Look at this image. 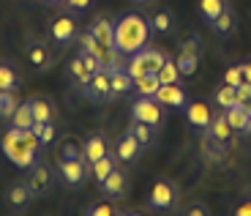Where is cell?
Listing matches in <instances>:
<instances>
[{
  "label": "cell",
  "mask_w": 251,
  "mask_h": 216,
  "mask_svg": "<svg viewBox=\"0 0 251 216\" xmlns=\"http://www.w3.org/2000/svg\"><path fill=\"white\" fill-rule=\"evenodd\" d=\"M0 145H3V153H6V159H11L17 167H22V170H27V167L36 164V153L30 151V148L22 142V134H19V129H8L6 134H3V140H0Z\"/></svg>",
  "instance_id": "cell-2"
},
{
  "label": "cell",
  "mask_w": 251,
  "mask_h": 216,
  "mask_svg": "<svg viewBox=\"0 0 251 216\" xmlns=\"http://www.w3.org/2000/svg\"><path fill=\"white\" fill-rule=\"evenodd\" d=\"M79 57H82V63L88 66V71H93V74H96V71H101V63L90 55V52H79Z\"/></svg>",
  "instance_id": "cell-40"
},
{
  "label": "cell",
  "mask_w": 251,
  "mask_h": 216,
  "mask_svg": "<svg viewBox=\"0 0 251 216\" xmlns=\"http://www.w3.org/2000/svg\"><path fill=\"white\" fill-rule=\"evenodd\" d=\"M240 69H243V82H249V85H251V63H243Z\"/></svg>",
  "instance_id": "cell-44"
},
{
  "label": "cell",
  "mask_w": 251,
  "mask_h": 216,
  "mask_svg": "<svg viewBox=\"0 0 251 216\" xmlns=\"http://www.w3.org/2000/svg\"><path fill=\"white\" fill-rule=\"evenodd\" d=\"M235 107L251 109V85L249 82H240L238 88H235Z\"/></svg>",
  "instance_id": "cell-29"
},
{
  "label": "cell",
  "mask_w": 251,
  "mask_h": 216,
  "mask_svg": "<svg viewBox=\"0 0 251 216\" xmlns=\"http://www.w3.org/2000/svg\"><path fill=\"white\" fill-rule=\"evenodd\" d=\"M137 3H148V0H137Z\"/></svg>",
  "instance_id": "cell-49"
},
{
  "label": "cell",
  "mask_w": 251,
  "mask_h": 216,
  "mask_svg": "<svg viewBox=\"0 0 251 216\" xmlns=\"http://www.w3.org/2000/svg\"><path fill=\"white\" fill-rule=\"evenodd\" d=\"M164 60H167V57L158 50H139L137 55H131V60L126 66V74L131 77V80H139V77H145V74H158Z\"/></svg>",
  "instance_id": "cell-3"
},
{
  "label": "cell",
  "mask_w": 251,
  "mask_h": 216,
  "mask_svg": "<svg viewBox=\"0 0 251 216\" xmlns=\"http://www.w3.org/2000/svg\"><path fill=\"white\" fill-rule=\"evenodd\" d=\"M172 203H175V189H172L167 181H158L151 191V208L164 211V208H170Z\"/></svg>",
  "instance_id": "cell-10"
},
{
  "label": "cell",
  "mask_w": 251,
  "mask_h": 216,
  "mask_svg": "<svg viewBox=\"0 0 251 216\" xmlns=\"http://www.w3.org/2000/svg\"><path fill=\"white\" fill-rule=\"evenodd\" d=\"M148 38H151V22L139 14H126L115 25V50L120 55H137L139 50H145Z\"/></svg>",
  "instance_id": "cell-1"
},
{
  "label": "cell",
  "mask_w": 251,
  "mask_h": 216,
  "mask_svg": "<svg viewBox=\"0 0 251 216\" xmlns=\"http://www.w3.org/2000/svg\"><path fill=\"white\" fill-rule=\"evenodd\" d=\"M183 50H186V52H197V38H191V41H186V44H183Z\"/></svg>",
  "instance_id": "cell-46"
},
{
  "label": "cell",
  "mask_w": 251,
  "mask_h": 216,
  "mask_svg": "<svg viewBox=\"0 0 251 216\" xmlns=\"http://www.w3.org/2000/svg\"><path fill=\"white\" fill-rule=\"evenodd\" d=\"M186 112H188V123L197 126V129H207V126H210V121H213L210 107H207L205 102H191Z\"/></svg>",
  "instance_id": "cell-11"
},
{
  "label": "cell",
  "mask_w": 251,
  "mask_h": 216,
  "mask_svg": "<svg viewBox=\"0 0 251 216\" xmlns=\"http://www.w3.org/2000/svg\"><path fill=\"white\" fill-rule=\"evenodd\" d=\"M38 140H41V145H47V142L55 140V126H50V123H44V129H41V134H38Z\"/></svg>",
  "instance_id": "cell-41"
},
{
  "label": "cell",
  "mask_w": 251,
  "mask_h": 216,
  "mask_svg": "<svg viewBox=\"0 0 251 216\" xmlns=\"http://www.w3.org/2000/svg\"><path fill=\"white\" fill-rule=\"evenodd\" d=\"M188 216H207V211L202 208V205H194V208L188 211Z\"/></svg>",
  "instance_id": "cell-45"
},
{
  "label": "cell",
  "mask_w": 251,
  "mask_h": 216,
  "mask_svg": "<svg viewBox=\"0 0 251 216\" xmlns=\"http://www.w3.org/2000/svg\"><path fill=\"white\" fill-rule=\"evenodd\" d=\"M69 71H71V77H74V80H79V85H82V88H85V85H88L90 80H93V71H88V66L82 63V57L71 60Z\"/></svg>",
  "instance_id": "cell-25"
},
{
  "label": "cell",
  "mask_w": 251,
  "mask_h": 216,
  "mask_svg": "<svg viewBox=\"0 0 251 216\" xmlns=\"http://www.w3.org/2000/svg\"><path fill=\"white\" fill-rule=\"evenodd\" d=\"M8 200H11V205H17V208H22V205H27V200H30V189L25 186H14L11 191H8Z\"/></svg>",
  "instance_id": "cell-31"
},
{
  "label": "cell",
  "mask_w": 251,
  "mask_h": 216,
  "mask_svg": "<svg viewBox=\"0 0 251 216\" xmlns=\"http://www.w3.org/2000/svg\"><path fill=\"white\" fill-rule=\"evenodd\" d=\"M131 115H134V121H142V123H148V126L156 129L158 123H161V104H158L156 99L139 96L137 102H134V107H131Z\"/></svg>",
  "instance_id": "cell-5"
},
{
  "label": "cell",
  "mask_w": 251,
  "mask_h": 216,
  "mask_svg": "<svg viewBox=\"0 0 251 216\" xmlns=\"http://www.w3.org/2000/svg\"><path fill=\"white\" fill-rule=\"evenodd\" d=\"M246 132H251V118H249V126H246Z\"/></svg>",
  "instance_id": "cell-48"
},
{
  "label": "cell",
  "mask_w": 251,
  "mask_h": 216,
  "mask_svg": "<svg viewBox=\"0 0 251 216\" xmlns=\"http://www.w3.org/2000/svg\"><path fill=\"white\" fill-rule=\"evenodd\" d=\"M19 134H22V142H25V145L30 148L33 153H38V148H41V140H38V134L33 132V129H19Z\"/></svg>",
  "instance_id": "cell-35"
},
{
  "label": "cell",
  "mask_w": 251,
  "mask_h": 216,
  "mask_svg": "<svg viewBox=\"0 0 251 216\" xmlns=\"http://www.w3.org/2000/svg\"><path fill=\"white\" fill-rule=\"evenodd\" d=\"M50 186H52L50 170L44 164H36L33 172L27 175V189H30V194H44V191H50Z\"/></svg>",
  "instance_id": "cell-8"
},
{
  "label": "cell",
  "mask_w": 251,
  "mask_h": 216,
  "mask_svg": "<svg viewBox=\"0 0 251 216\" xmlns=\"http://www.w3.org/2000/svg\"><path fill=\"white\" fill-rule=\"evenodd\" d=\"M216 104H219L221 109L235 107V88H232V85H224V88L216 93Z\"/></svg>",
  "instance_id": "cell-32"
},
{
  "label": "cell",
  "mask_w": 251,
  "mask_h": 216,
  "mask_svg": "<svg viewBox=\"0 0 251 216\" xmlns=\"http://www.w3.org/2000/svg\"><path fill=\"white\" fill-rule=\"evenodd\" d=\"M27 57H30V63L38 66V69H44L47 66V50L44 47H33V50L27 52Z\"/></svg>",
  "instance_id": "cell-37"
},
{
  "label": "cell",
  "mask_w": 251,
  "mask_h": 216,
  "mask_svg": "<svg viewBox=\"0 0 251 216\" xmlns=\"http://www.w3.org/2000/svg\"><path fill=\"white\" fill-rule=\"evenodd\" d=\"M153 27H156V30H170L172 27V17L170 14H156V17H153Z\"/></svg>",
  "instance_id": "cell-38"
},
{
  "label": "cell",
  "mask_w": 251,
  "mask_h": 216,
  "mask_svg": "<svg viewBox=\"0 0 251 216\" xmlns=\"http://www.w3.org/2000/svg\"><path fill=\"white\" fill-rule=\"evenodd\" d=\"M74 36H76L74 19H69V17H57L55 22H52V38H55V41L66 44V41H71Z\"/></svg>",
  "instance_id": "cell-13"
},
{
  "label": "cell",
  "mask_w": 251,
  "mask_h": 216,
  "mask_svg": "<svg viewBox=\"0 0 251 216\" xmlns=\"http://www.w3.org/2000/svg\"><path fill=\"white\" fill-rule=\"evenodd\" d=\"M123 186H126V178H123V172H118V170H112L107 178L101 181V189L107 191V194H120Z\"/></svg>",
  "instance_id": "cell-22"
},
{
  "label": "cell",
  "mask_w": 251,
  "mask_h": 216,
  "mask_svg": "<svg viewBox=\"0 0 251 216\" xmlns=\"http://www.w3.org/2000/svg\"><path fill=\"white\" fill-rule=\"evenodd\" d=\"M213 25H216V30H219V33H229V30H232V25H235L232 11H229V8H224V11L213 19Z\"/></svg>",
  "instance_id": "cell-33"
},
{
  "label": "cell",
  "mask_w": 251,
  "mask_h": 216,
  "mask_svg": "<svg viewBox=\"0 0 251 216\" xmlns=\"http://www.w3.org/2000/svg\"><path fill=\"white\" fill-rule=\"evenodd\" d=\"M0 90H17V74L8 66H0Z\"/></svg>",
  "instance_id": "cell-34"
},
{
  "label": "cell",
  "mask_w": 251,
  "mask_h": 216,
  "mask_svg": "<svg viewBox=\"0 0 251 216\" xmlns=\"http://www.w3.org/2000/svg\"><path fill=\"white\" fill-rule=\"evenodd\" d=\"M249 112H251V109H249Z\"/></svg>",
  "instance_id": "cell-51"
},
{
  "label": "cell",
  "mask_w": 251,
  "mask_h": 216,
  "mask_svg": "<svg viewBox=\"0 0 251 216\" xmlns=\"http://www.w3.org/2000/svg\"><path fill=\"white\" fill-rule=\"evenodd\" d=\"M158 88H161L158 74H145V77H139V80H134V90H137L139 96H145V99H153V96L158 93Z\"/></svg>",
  "instance_id": "cell-15"
},
{
  "label": "cell",
  "mask_w": 251,
  "mask_h": 216,
  "mask_svg": "<svg viewBox=\"0 0 251 216\" xmlns=\"http://www.w3.org/2000/svg\"><path fill=\"white\" fill-rule=\"evenodd\" d=\"M177 69H180V74H194L197 71V66H200V60H197V52H186V50H180V55H177Z\"/></svg>",
  "instance_id": "cell-23"
},
{
  "label": "cell",
  "mask_w": 251,
  "mask_h": 216,
  "mask_svg": "<svg viewBox=\"0 0 251 216\" xmlns=\"http://www.w3.org/2000/svg\"><path fill=\"white\" fill-rule=\"evenodd\" d=\"M153 99H156L161 107H183V104H186V93H183V88H177V85H161Z\"/></svg>",
  "instance_id": "cell-9"
},
{
  "label": "cell",
  "mask_w": 251,
  "mask_h": 216,
  "mask_svg": "<svg viewBox=\"0 0 251 216\" xmlns=\"http://www.w3.org/2000/svg\"><path fill=\"white\" fill-rule=\"evenodd\" d=\"M85 96L93 99V102H107L112 96V80H109V69H101L93 74L88 85H85Z\"/></svg>",
  "instance_id": "cell-6"
},
{
  "label": "cell",
  "mask_w": 251,
  "mask_h": 216,
  "mask_svg": "<svg viewBox=\"0 0 251 216\" xmlns=\"http://www.w3.org/2000/svg\"><path fill=\"white\" fill-rule=\"evenodd\" d=\"M131 134L137 137L139 145H151L153 142V126H148V123H142V121H134Z\"/></svg>",
  "instance_id": "cell-28"
},
{
  "label": "cell",
  "mask_w": 251,
  "mask_h": 216,
  "mask_svg": "<svg viewBox=\"0 0 251 216\" xmlns=\"http://www.w3.org/2000/svg\"><path fill=\"white\" fill-rule=\"evenodd\" d=\"M11 121H14V129H30L33 126V107H30V102L19 104V107L14 109Z\"/></svg>",
  "instance_id": "cell-20"
},
{
  "label": "cell",
  "mask_w": 251,
  "mask_h": 216,
  "mask_svg": "<svg viewBox=\"0 0 251 216\" xmlns=\"http://www.w3.org/2000/svg\"><path fill=\"white\" fill-rule=\"evenodd\" d=\"M224 0H200V11H202V17L205 19H210L213 22L216 17H219L221 11H224Z\"/></svg>",
  "instance_id": "cell-26"
},
{
  "label": "cell",
  "mask_w": 251,
  "mask_h": 216,
  "mask_svg": "<svg viewBox=\"0 0 251 216\" xmlns=\"http://www.w3.org/2000/svg\"><path fill=\"white\" fill-rule=\"evenodd\" d=\"M90 33H93V38L99 41L101 47H107V50H115V25L109 22V19H99V22H93Z\"/></svg>",
  "instance_id": "cell-12"
},
{
  "label": "cell",
  "mask_w": 251,
  "mask_h": 216,
  "mask_svg": "<svg viewBox=\"0 0 251 216\" xmlns=\"http://www.w3.org/2000/svg\"><path fill=\"white\" fill-rule=\"evenodd\" d=\"M134 216H139V214H134Z\"/></svg>",
  "instance_id": "cell-50"
},
{
  "label": "cell",
  "mask_w": 251,
  "mask_h": 216,
  "mask_svg": "<svg viewBox=\"0 0 251 216\" xmlns=\"http://www.w3.org/2000/svg\"><path fill=\"white\" fill-rule=\"evenodd\" d=\"M17 107L19 104L14 99V90H0V118H11Z\"/></svg>",
  "instance_id": "cell-27"
},
{
  "label": "cell",
  "mask_w": 251,
  "mask_h": 216,
  "mask_svg": "<svg viewBox=\"0 0 251 216\" xmlns=\"http://www.w3.org/2000/svg\"><path fill=\"white\" fill-rule=\"evenodd\" d=\"M82 156L93 164V162H99L101 156H107V142L101 140V137H88V142H85V148H82Z\"/></svg>",
  "instance_id": "cell-17"
},
{
  "label": "cell",
  "mask_w": 251,
  "mask_h": 216,
  "mask_svg": "<svg viewBox=\"0 0 251 216\" xmlns=\"http://www.w3.org/2000/svg\"><path fill=\"white\" fill-rule=\"evenodd\" d=\"M158 80H161V85H177V80H180V69H177L175 60H164V66L158 69Z\"/></svg>",
  "instance_id": "cell-21"
},
{
  "label": "cell",
  "mask_w": 251,
  "mask_h": 216,
  "mask_svg": "<svg viewBox=\"0 0 251 216\" xmlns=\"http://www.w3.org/2000/svg\"><path fill=\"white\" fill-rule=\"evenodd\" d=\"M240 82H243V69H240V66H232V69L224 71V85H232V88H238Z\"/></svg>",
  "instance_id": "cell-36"
},
{
  "label": "cell",
  "mask_w": 251,
  "mask_h": 216,
  "mask_svg": "<svg viewBox=\"0 0 251 216\" xmlns=\"http://www.w3.org/2000/svg\"><path fill=\"white\" fill-rule=\"evenodd\" d=\"M210 137H213L216 142H226L229 137H232V126L226 123V115L221 112V115H213V121H210Z\"/></svg>",
  "instance_id": "cell-16"
},
{
  "label": "cell",
  "mask_w": 251,
  "mask_h": 216,
  "mask_svg": "<svg viewBox=\"0 0 251 216\" xmlns=\"http://www.w3.org/2000/svg\"><path fill=\"white\" fill-rule=\"evenodd\" d=\"M112 170H115V159H109V156H101L99 162H93V175L99 178V184L107 178Z\"/></svg>",
  "instance_id": "cell-30"
},
{
  "label": "cell",
  "mask_w": 251,
  "mask_h": 216,
  "mask_svg": "<svg viewBox=\"0 0 251 216\" xmlns=\"http://www.w3.org/2000/svg\"><path fill=\"white\" fill-rule=\"evenodd\" d=\"M235 216H251V200H246V203L235 211Z\"/></svg>",
  "instance_id": "cell-43"
},
{
  "label": "cell",
  "mask_w": 251,
  "mask_h": 216,
  "mask_svg": "<svg viewBox=\"0 0 251 216\" xmlns=\"http://www.w3.org/2000/svg\"><path fill=\"white\" fill-rule=\"evenodd\" d=\"M66 6H71V8H76V11H85V8L90 6V0H69Z\"/></svg>",
  "instance_id": "cell-42"
},
{
  "label": "cell",
  "mask_w": 251,
  "mask_h": 216,
  "mask_svg": "<svg viewBox=\"0 0 251 216\" xmlns=\"http://www.w3.org/2000/svg\"><path fill=\"white\" fill-rule=\"evenodd\" d=\"M52 3H60V6H66V3H69V0H52Z\"/></svg>",
  "instance_id": "cell-47"
},
{
  "label": "cell",
  "mask_w": 251,
  "mask_h": 216,
  "mask_svg": "<svg viewBox=\"0 0 251 216\" xmlns=\"http://www.w3.org/2000/svg\"><path fill=\"white\" fill-rule=\"evenodd\" d=\"M88 216H115V208L109 203H99L88 211Z\"/></svg>",
  "instance_id": "cell-39"
},
{
  "label": "cell",
  "mask_w": 251,
  "mask_h": 216,
  "mask_svg": "<svg viewBox=\"0 0 251 216\" xmlns=\"http://www.w3.org/2000/svg\"><path fill=\"white\" fill-rule=\"evenodd\" d=\"M30 107H33V123H50V115H52L50 102H44V99H33Z\"/></svg>",
  "instance_id": "cell-24"
},
{
  "label": "cell",
  "mask_w": 251,
  "mask_h": 216,
  "mask_svg": "<svg viewBox=\"0 0 251 216\" xmlns=\"http://www.w3.org/2000/svg\"><path fill=\"white\" fill-rule=\"evenodd\" d=\"M109 80H112V96H123V93H128V90H134V80L120 69L109 71Z\"/></svg>",
  "instance_id": "cell-18"
},
{
  "label": "cell",
  "mask_w": 251,
  "mask_h": 216,
  "mask_svg": "<svg viewBox=\"0 0 251 216\" xmlns=\"http://www.w3.org/2000/svg\"><path fill=\"white\" fill-rule=\"evenodd\" d=\"M60 178L69 186H79L82 181H85V164H82V159L66 156V159L60 162Z\"/></svg>",
  "instance_id": "cell-7"
},
{
  "label": "cell",
  "mask_w": 251,
  "mask_h": 216,
  "mask_svg": "<svg viewBox=\"0 0 251 216\" xmlns=\"http://www.w3.org/2000/svg\"><path fill=\"white\" fill-rule=\"evenodd\" d=\"M224 115H226V123L232 126V132H246V126H249V118H251L249 109L229 107V109H224Z\"/></svg>",
  "instance_id": "cell-19"
},
{
  "label": "cell",
  "mask_w": 251,
  "mask_h": 216,
  "mask_svg": "<svg viewBox=\"0 0 251 216\" xmlns=\"http://www.w3.org/2000/svg\"><path fill=\"white\" fill-rule=\"evenodd\" d=\"M79 44H82V52H90L101 63V69H120V52L118 50H107V47H101L99 41L93 38V33H82L79 36Z\"/></svg>",
  "instance_id": "cell-4"
},
{
  "label": "cell",
  "mask_w": 251,
  "mask_h": 216,
  "mask_svg": "<svg viewBox=\"0 0 251 216\" xmlns=\"http://www.w3.org/2000/svg\"><path fill=\"white\" fill-rule=\"evenodd\" d=\"M139 148H142V145L137 142V137H134L131 132L123 134V137H120V142H118V159L128 164V162H134L139 156Z\"/></svg>",
  "instance_id": "cell-14"
}]
</instances>
